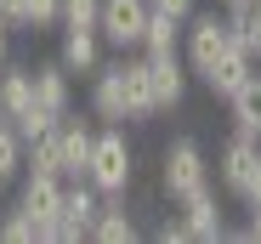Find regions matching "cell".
<instances>
[{
	"instance_id": "6da1fadb",
	"label": "cell",
	"mask_w": 261,
	"mask_h": 244,
	"mask_svg": "<svg viewBox=\"0 0 261 244\" xmlns=\"http://www.w3.org/2000/svg\"><path fill=\"white\" fill-rule=\"evenodd\" d=\"M85 182H91L97 193H125L130 182H137V153H130V142H125V125H102L97 131Z\"/></svg>"
},
{
	"instance_id": "7a4b0ae2",
	"label": "cell",
	"mask_w": 261,
	"mask_h": 244,
	"mask_svg": "<svg viewBox=\"0 0 261 244\" xmlns=\"http://www.w3.org/2000/svg\"><path fill=\"white\" fill-rule=\"evenodd\" d=\"M204 182H210V159H204L199 137H176V142L159 153V193L165 199H188Z\"/></svg>"
},
{
	"instance_id": "3957f363",
	"label": "cell",
	"mask_w": 261,
	"mask_h": 244,
	"mask_svg": "<svg viewBox=\"0 0 261 244\" xmlns=\"http://www.w3.org/2000/svg\"><path fill=\"white\" fill-rule=\"evenodd\" d=\"M227 40H233L227 12H222V17H216V12H193V17L182 23V57H188V68L204 79V68L227 51Z\"/></svg>"
},
{
	"instance_id": "277c9868",
	"label": "cell",
	"mask_w": 261,
	"mask_h": 244,
	"mask_svg": "<svg viewBox=\"0 0 261 244\" xmlns=\"http://www.w3.org/2000/svg\"><path fill=\"white\" fill-rule=\"evenodd\" d=\"M148 17H153V0H102V40L119 51H142V34H148Z\"/></svg>"
},
{
	"instance_id": "5b68a950",
	"label": "cell",
	"mask_w": 261,
	"mask_h": 244,
	"mask_svg": "<svg viewBox=\"0 0 261 244\" xmlns=\"http://www.w3.org/2000/svg\"><path fill=\"white\" fill-rule=\"evenodd\" d=\"M63 176H46V171H23L17 176V210L34 222V227H46V222H57L63 216Z\"/></svg>"
},
{
	"instance_id": "8992f818",
	"label": "cell",
	"mask_w": 261,
	"mask_h": 244,
	"mask_svg": "<svg viewBox=\"0 0 261 244\" xmlns=\"http://www.w3.org/2000/svg\"><path fill=\"white\" fill-rule=\"evenodd\" d=\"M250 74H255V51L244 46V34L233 29V40H227V51L216 57L210 68H204V86H210V97H222V102H227V97H233V91L244 86Z\"/></svg>"
},
{
	"instance_id": "52a82bcc",
	"label": "cell",
	"mask_w": 261,
	"mask_h": 244,
	"mask_svg": "<svg viewBox=\"0 0 261 244\" xmlns=\"http://www.w3.org/2000/svg\"><path fill=\"white\" fill-rule=\"evenodd\" d=\"M255 171H261V142L233 131V137L222 142V153H216V176H222V187L239 199V193L250 187V176H255Z\"/></svg>"
},
{
	"instance_id": "ba28073f",
	"label": "cell",
	"mask_w": 261,
	"mask_h": 244,
	"mask_svg": "<svg viewBox=\"0 0 261 244\" xmlns=\"http://www.w3.org/2000/svg\"><path fill=\"white\" fill-rule=\"evenodd\" d=\"M91 119H102V125H125V119H130V102H125V57L119 63H102L91 74Z\"/></svg>"
},
{
	"instance_id": "9c48e42d",
	"label": "cell",
	"mask_w": 261,
	"mask_h": 244,
	"mask_svg": "<svg viewBox=\"0 0 261 244\" xmlns=\"http://www.w3.org/2000/svg\"><path fill=\"white\" fill-rule=\"evenodd\" d=\"M148 57V51H142ZM188 57L182 51H165V57H148V86H153V102H159V114L165 108H182V97H188Z\"/></svg>"
},
{
	"instance_id": "30bf717a",
	"label": "cell",
	"mask_w": 261,
	"mask_h": 244,
	"mask_svg": "<svg viewBox=\"0 0 261 244\" xmlns=\"http://www.w3.org/2000/svg\"><path fill=\"white\" fill-rule=\"evenodd\" d=\"M182 205V222H188V233L199 238V244H210V238H227V222H222V199L210 193V182L204 187H193L188 199H176Z\"/></svg>"
},
{
	"instance_id": "8fae6325",
	"label": "cell",
	"mask_w": 261,
	"mask_h": 244,
	"mask_svg": "<svg viewBox=\"0 0 261 244\" xmlns=\"http://www.w3.org/2000/svg\"><path fill=\"white\" fill-rule=\"evenodd\" d=\"M97 210H102V193H97L91 182H85V176L63 187V227H68V244L91 238V222H97Z\"/></svg>"
},
{
	"instance_id": "7c38bea8",
	"label": "cell",
	"mask_w": 261,
	"mask_h": 244,
	"mask_svg": "<svg viewBox=\"0 0 261 244\" xmlns=\"http://www.w3.org/2000/svg\"><path fill=\"white\" fill-rule=\"evenodd\" d=\"M102 29H63V46H57V63L68 74H97L108 57H102Z\"/></svg>"
},
{
	"instance_id": "4fadbf2b",
	"label": "cell",
	"mask_w": 261,
	"mask_h": 244,
	"mask_svg": "<svg viewBox=\"0 0 261 244\" xmlns=\"http://www.w3.org/2000/svg\"><path fill=\"white\" fill-rule=\"evenodd\" d=\"M34 102L46 108V114H74V74L51 57V63H34Z\"/></svg>"
},
{
	"instance_id": "5bb4252c",
	"label": "cell",
	"mask_w": 261,
	"mask_h": 244,
	"mask_svg": "<svg viewBox=\"0 0 261 244\" xmlns=\"http://www.w3.org/2000/svg\"><path fill=\"white\" fill-rule=\"evenodd\" d=\"M57 137H63V176H68V182H80V176H85V165H91V148H97L91 119L63 114V119H57Z\"/></svg>"
},
{
	"instance_id": "9a60e30c",
	"label": "cell",
	"mask_w": 261,
	"mask_h": 244,
	"mask_svg": "<svg viewBox=\"0 0 261 244\" xmlns=\"http://www.w3.org/2000/svg\"><path fill=\"white\" fill-rule=\"evenodd\" d=\"M91 238H97V244H130V238H142L137 216L125 210V193H102V210H97V222H91Z\"/></svg>"
},
{
	"instance_id": "2e32d148",
	"label": "cell",
	"mask_w": 261,
	"mask_h": 244,
	"mask_svg": "<svg viewBox=\"0 0 261 244\" xmlns=\"http://www.w3.org/2000/svg\"><path fill=\"white\" fill-rule=\"evenodd\" d=\"M29 108H34V68L29 63H6L0 68V114L17 125Z\"/></svg>"
},
{
	"instance_id": "e0dca14e",
	"label": "cell",
	"mask_w": 261,
	"mask_h": 244,
	"mask_svg": "<svg viewBox=\"0 0 261 244\" xmlns=\"http://www.w3.org/2000/svg\"><path fill=\"white\" fill-rule=\"evenodd\" d=\"M125 102H130V125L159 119V102H153V86H148V57H125Z\"/></svg>"
},
{
	"instance_id": "ac0fdd59",
	"label": "cell",
	"mask_w": 261,
	"mask_h": 244,
	"mask_svg": "<svg viewBox=\"0 0 261 244\" xmlns=\"http://www.w3.org/2000/svg\"><path fill=\"white\" fill-rule=\"evenodd\" d=\"M227 114H233V131L239 137H255L261 142V74H250L244 86L227 97Z\"/></svg>"
},
{
	"instance_id": "d6986e66",
	"label": "cell",
	"mask_w": 261,
	"mask_h": 244,
	"mask_svg": "<svg viewBox=\"0 0 261 244\" xmlns=\"http://www.w3.org/2000/svg\"><path fill=\"white\" fill-rule=\"evenodd\" d=\"M23 171H29V142H23V131L12 125V119H0V176L17 182Z\"/></svg>"
},
{
	"instance_id": "ffe728a7",
	"label": "cell",
	"mask_w": 261,
	"mask_h": 244,
	"mask_svg": "<svg viewBox=\"0 0 261 244\" xmlns=\"http://www.w3.org/2000/svg\"><path fill=\"white\" fill-rule=\"evenodd\" d=\"M142 51H148V57L182 51V23L170 17V12H153V17H148V34H142Z\"/></svg>"
},
{
	"instance_id": "44dd1931",
	"label": "cell",
	"mask_w": 261,
	"mask_h": 244,
	"mask_svg": "<svg viewBox=\"0 0 261 244\" xmlns=\"http://www.w3.org/2000/svg\"><path fill=\"white\" fill-rule=\"evenodd\" d=\"M29 171L63 176V137H57V125H51L46 137H34V142H29ZM63 182H68V176H63Z\"/></svg>"
},
{
	"instance_id": "7402d4cb",
	"label": "cell",
	"mask_w": 261,
	"mask_h": 244,
	"mask_svg": "<svg viewBox=\"0 0 261 244\" xmlns=\"http://www.w3.org/2000/svg\"><path fill=\"white\" fill-rule=\"evenodd\" d=\"M102 0H63V23L57 29H97Z\"/></svg>"
},
{
	"instance_id": "603a6c76",
	"label": "cell",
	"mask_w": 261,
	"mask_h": 244,
	"mask_svg": "<svg viewBox=\"0 0 261 244\" xmlns=\"http://www.w3.org/2000/svg\"><path fill=\"white\" fill-rule=\"evenodd\" d=\"M0 238H6V244H29V238H40V227L12 205V210H0Z\"/></svg>"
},
{
	"instance_id": "cb8c5ba5",
	"label": "cell",
	"mask_w": 261,
	"mask_h": 244,
	"mask_svg": "<svg viewBox=\"0 0 261 244\" xmlns=\"http://www.w3.org/2000/svg\"><path fill=\"white\" fill-rule=\"evenodd\" d=\"M29 12V29H57L63 23V0H23Z\"/></svg>"
},
{
	"instance_id": "d4e9b609",
	"label": "cell",
	"mask_w": 261,
	"mask_h": 244,
	"mask_svg": "<svg viewBox=\"0 0 261 244\" xmlns=\"http://www.w3.org/2000/svg\"><path fill=\"white\" fill-rule=\"evenodd\" d=\"M51 125H57V114H46L40 102H34V108H29L23 119H17V131H23V142H34V137H46Z\"/></svg>"
},
{
	"instance_id": "484cf974",
	"label": "cell",
	"mask_w": 261,
	"mask_h": 244,
	"mask_svg": "<svg viewBox=\"0 0 261 244\" xmlns=\"http://www.w3.org/2000/svg\"><path fill=\"white\" fill-rule=\"evenodd\" d=\"M153 238H159V244H182V238H193V233H188V222H182V210H176L170 222H159V227H153Z\"/></svg>"
},
{
	"instance_id": "4316f807",
	"label": "cell",
	"mask_w": 261,
	"mask_h": 244,
	"mask_svg": "<svg viewBox=\"0 0 261 244\" xmlns=\"http://www.w3.org/2000/svg\"><path fill=\"white\" fill-rule=\"evenodd\" d=\"M153 12H170L176 23H188V17L199 12V0H153Z\"/></svg>"
},
{
	"instance_id": "83f0119b",
	"label": "cell",
	"mask_w": 261,
	"mask_h": 244,
	"mask_svg": "<svg viewBox=\"0 0 261 244\" xmlns=\"http://www.w3.org/2000/svg\"><path fill=\"white\" fill-rule=\"evenodd\" d=\"M244 46L255 51V63H261V0H255V17L244 23Z\"/></svg>"
},
{
	"instance_id": "f1b7e54d",
	"label": "cell",
	"mask_w": 261,
	"mask_h": 244,
	"mask_svg": "<svg viewBox=\"0 0 261 244\" xmlns=\"http://www.w3.org/2000/svg\"><path fill=\"white\" fill-rule=\"evenodd\" d=\"M0 17H6L12 29H29V12H23V0H0Z\"/></svg>"
},
{
	"instance_id": "f546056e",
	"label": "cell",
	"mask_w": 261,
	"mask_h": 244,
	"mask_svg": "<svg viewBox=\"0 0 261 244\" xmlns=\"http://www.w3.org/2000/svg\"><path fill=\"white\" fill-rule=\"evenodd\" d=\"M239 205H244V210H255V205H261V171H255V176H250V187L239 193Z\"/></svg>"
},
{
	"instance_id": "4dcf8cb0",
	"label": "cell",
	"mask_w": 261,
	"mask_h": 244,
	"mask_svg": "<svg viewBox=\"0 0 261 244\" xmlns=\"http://www.w3.org/2000/svg\"><path fill=\"white\" fill-rule=\"evenodd\" d=\"M12 34H17V29H12L6 17H0V68H6V63H12Z\"/></svg>"
},
{
	"instance_id": "1f68e13d",
	"label": "cell",
	"mask_w": 261,
	"mask_h": 244,
	"mask_svg": "<svg viewBox=\"0 0 261 244\" xmlns=\"http://www.w3.org/2000/svg\"><path fill=\"white\" fill-rule=\"evenodd\" d=\"M244 238H250V244H261V205L250 210V222H244Z\"/></svg>"
},
{
	"instance_id": "d6a6232c",
	"label": "cell",
	"mask_w": 261,
	"mask_h": 244,
	"mask_svg": "<svg viewBox=\"0 0 261 244\" xmlns=\"http://www.w3.org/2000/svg\"><path fill=\"white\" fill-rule=\"evenodd\" d=\"M0 210H6V176H0Z\"/></svg>"
},
{
	"instance_id": "836d02e7",
	"label": "cell",
	"mask_w": 261,
	"mask_h": 244,
	"mask_svg": "<svg viewBox=\"0 0 261 244\" xmlns=\"http://www.w3.org/2000/svg\"><path fill=\"white\" fill-rule=\"evenodd\" d=\"M0 119H6V114H0Z\"/></svg>"
}]
</instances>
